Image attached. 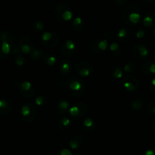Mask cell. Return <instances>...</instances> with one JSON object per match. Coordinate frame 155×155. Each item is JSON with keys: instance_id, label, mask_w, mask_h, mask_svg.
<instances>
[{"instance_id": "8fae6325", "label": "cell", "mask_w": 155, "mask_h": 155, "mask_svg": "<svg viewBox=\"0 0 155 155\" xmlns=\"http://www.w3.org/2000/svg\"><path fill=\"white\" fill-rule=\"evenodd\" d=\"M18 91L23 97L31 98L35 94V89L33 85L28 81H23L18 85Z\"/></svg>"}, {"instance_id": "7c38bea8", "label": "cell", "mask_w": 155, "mask_h": 155, "mask_svg": "<svg viewBox=\"0 0 155 155\" xmlns=\"http://www.w3.org/2000/svg\"><path fill=\"white\" fill-rule=\"evenodd\" d=\"M132 53L135 58L138 59V60H145L149 55V50L147 49L145 45L139 43L134 45Z\"/></svg>"}, {"instance_id": "d6a6232c", "label": "cell", "mask_w": 155, "mask_h": 155, "mask_svg": "<svg viewBox=\"0 0 155 155\" xmlns=\"http://www.w3.org/2000/svg\"><path fill=\"white\" fill-rule=\"evenodd\" d=\"M35 104L38 106H43L47 104V98L44 95H39L35 98Z\"/></svg>"}, {"instance_id": "ab89813d", "label": "cell", "mask_w": 155, "mask_h": 155, "mask_svg": "<svg viewBox=\"0 0 155 155\" xmlns=\"http://www.w3.org/2000/svg\"><path fill=\"white\" fill-rule=\"evenodd\" d=\"M6 57H7V55H6L4 52H3L2 48V42H0V60L5 59Z\"/></svg>"}, {"instance_id": "74e56055", "label": "cell", "mask_w": 155, "mask_h": 155, "mask_svg": "<svg viewBox=\"0 0 155 155\" xmlns=\"http://www.w3.org/2000/svg\"><path fill=\"white\" fill-rule=\"evenodd\" d=\"M150 92L155 95V77L151 80V81H150Z\"/></svg>"}, {"instance_id": "e575fe53", "label": "cell", "mask_w": 155, "mask_h": 155, "mask_svg": "<svg viewBox=\"0 0 155 155\" xmlns=\"http://www.w3.org/2000/svg\"><path fill=\"white\" fill-rule=\"evenodd\" d=\"M103 37L106 40L108 41V42H110V41H112V38H113V32L111 31V30H107L103 34Z\"/></svg>"}, {"instance_id": "60d3db41", "label": "cell", "mask_w": 155, "mask_h": 155, "mask_svg": "<svg viewBox=\"0 0 155 155\" xmlns=\"http://www.w3.org/2000/svg\"><path fill=\"white\" fill-rule=\"evenodd\" d=\"M128 0H115V3L119 6H123L126 4Z\"/></svg>"}, {"instance_id": "603a6c76", "label": "cell", "mask_w": 155, "mask_h": 155, "mask_svg": "<svg viewBox=\"0 0 155 155\" xmlns=\"http://www.w3.org/2000/svg\"><path fill=\"white\" fill-rule=\"evenodd\" d=\"M83 129L88 133H92L96 130L97 124L96 122L91 118H86L83 121Z\"/></svg>"}, {"instance_id": "8992f818", "label": "cell", "mask_w": 155, "mask_h": 155, "mask_svg": "<svg viewBox=\"0 0 155 155\" xmlns=\"http://www.w3.org/2000/svg\"><path fill=\"white\" fill-rule=\"evenodd\" d=\"M41 43L47 48H54L59 43V37L55 32H45L40 38Z\"/></svg>"}, {"instance_id": "f6af8a7d", "label": "cell", "mask_w": 155, "mask_h": 155, "mask_svg": "<svg viewBox=\"0 0 155 155\" xmlns=\"http://www.w3.org/2000/svg\"><path fill=\"white\" fill-rule=\"evenodd\" d=\"M145 1H147V2H153L155 0H145Z\"/></svg>"}, {"instance_id": "d590c367", "label": "cell", "mask_w": 155, "mask_h": 155, "mask_svg": "<svg viewBox=\"0 0 155 155\" xmlns=\"http://www.w3.org/2000/svg\"><path fill=\"white\" fill-rule=\"evenodd\" d=\"M56 155H73L71 151L67 148H62V149L58 151Z\"/></svg>"}, {"instance_id": "f1b7e54d", "label": "cell", "mask_w": 155, "mask_h": 155, "mask_svg": "<svg viewBox=\"0 0 155 155\" xmlns=\"http://www.w3.org/2000/svg\"><path fill=\"white\" fill-rule=\"evenodd\" d=\"M43 51L41 48H38V47H35V48H33V51L31 52V54H30V58H31L33 61H39L43 60Z\"/></svg>"}, {"instance_id": "9a60e30c", "label": "cell", "mask_w": 155, "mask_h": 155, "mask_svg": "<svg viewBox=\"0 0 155 155\" xmlns=\"http://www.w3.org/2000/svg\"><path fill=\"white\" fill-rule=\"evenodd\" d=\"M0 40L1 42H8L11 45V47L17 45V39L15 35L10 32L5 31V30L0 31Z\"/></svg>"}, {"instance_id": "3957f363", "label": "cell", "mask_w": 155, "mask_h": 155, "mask_svg": "<svg viewBox=\"0 0 155 155\" xmlns=\"http://www.w3.org/2000/svg\"><path fill=\"white\" fill-rule=\"evenodd\" d=\"M38 110L35 104L32 103H26L21 107V117L25 122L32 123L37 117Z\"/></svg>"}, {"instance_id": "e0dca14e", "label": "cell", "mask_w": 155, "mask_h": 155, "mask_svg": "<svg viewBox=\"0 0 155 155\" xmlns=\"http://www.w3.org/2000/svg\"><path fill=\"white\" fill-rule=\"evenodd\" d=\"M132 36V33L129 29L128 28H122L119 30L117 33V39L119 42H125L131 39Z\"/></svg>"}, {"instance_id": "52a82bcc", "label": "cell", "mask_w": 155, "mask_h": 155, "mask_svg": "<svg viewBox=\"0 0 155 155\" xmlns=\"http://www.w3.org/2000/svg\"><path fill=\"white\" fill-rule=\"evenodd\" d=\"M122 83L125 89L129 92H136L140 87L139 80L132 74L124 76L122 80Z\"/></svg>"}, {"instance_id": "ba28073f", "label": "cell", "mask_w": 155, "mask_h": 155, "mask_svg": "<svg viewBox=\"0 0 155 155\" xmlns=\"http://www.w3.org/2000/svg\"><path fill=\"white\" fill-rule=\"evenodd\" d=\"M74 71L80 77H88L93 74L94 68L91 64L84 61H80L76 64Z\"/></svg>"}, {"instance_id": "83f0119b", "label": "cell", "mask_w": 155, "mask_h": 155, "mask_svg": "<svg viewBox=\"0 0 155 155\" xmlns=\"http://www.w3.org/2000/svg\"><path fill=\"white\" fill-rule=\"evenodd\" d=\"M43 61L44 63L46 65L50 67L54 66L55 64L57 62V58L53 54H44L43 57Z\"/></svg>"}, {"instance_id": "44dd1931", "label": "cell", "mask_w": 155, "mask_h": 155, "mask_svg": "<svg viewBox=\"0 0 155 155\" xmlns=\"http://www.w3.org/2000/svg\"><path fill=\"white\" fill-rule=\"evenodd\" d=\"M69 102L67 100L60 99L58 101L57 106H56L58 114L60 115H64L65 114H66L68 110H69Z\"/></svg>"}, {"instance_id": "ac0fdd59", "label": "cell", "mask_w": 155, "mask_h": 155, "mask_svg": "<svg viewBox=\"0 0 155 155\" xmlns=\"http://www.w3.org/2000/svg\"><path fill=\"white\" fill-rule=\"evenodd\" d=\"M83 142L84 140L81 136H78V135H76V136H72L69 142H68V145H69V147L71 148V149L78 150L82 146Z\"/></svg>"}, {"instance_id": "d4e9b609", "label": "cell", "mask_w": 155, "mask_h": 155, "mask_svg": "<svg viewBox=\"0 0 155 155\" xmlns=\"http://www.w3.org/2000/svg\"><path fill=\"white\" fill-rule=\"evenodd\" d=\"M109 52L113 57H119L122 54V48L119 44L116 42H113L109 45Z\"/></svg>"}, {"instance_id": "4316f807", "label": "cell", "mask_w": 155, "mask_h": 155, "mask_svg": "<svg viewBox=\"0 0 155 155\" xmlns=\"http://www.w3.org/2000/svg\"><path fill=\"white\" fill-rule=\"evenodd\" d=\"M109 74L112 78L115 79H120L122 78L123 71L122 69L118 65H114L109 70Z\"/></svg>"}, {"instance_id": "484cf974", "label": "cell", "mask_w": 155, "mask_h": 155, "mask_svg": "<svg viewBox=\"0 0 155 155\" xmlns=\"http://www.w3.org/2000/svg\"><path fill=\"white\" fill-rule=\"evenodd\" d=\"M25 58L23 56L22 53L16 54L14 56V64L17 69H21L25 65Z\"/></svg>"}, {"instance_id": "8d00e7d4", "label": "cell", "mask_w": 155, "mask_h": 155, "mask_svg": "<svg viewBox=\"0 0 155 155\" xmlns=\"http://www.w3.org/2000/svg\"><path fill=\"white\" fill-rule=\"evenodd\" d=\"M144 35H145V32H144V30H143V29H139V30H137V32L135 33V36H136V38H138V39H141V38L144 37Z\"/></svg>"}, {"instance_id": "f35d334b", "label": "cell", "mask_w": 155, "mask_h": 155, "mask_svg": "<svg viewBox=\"0 0 155 155\" xmlns=\"http://www.w3.org/2000/svg\"><path fill=\"white\" fill-rule=\"evenodd\" d=\"M142 155H155V150L147 149L143 153Z\"/></svg>"}, {"instance_id": "2e32d148", "label": "cell", "mask_w": 155, "mask_h": 155, "mask_svg": "<svg viewBox=\"0 0 155 155\" xmlns=\"http://www.w3.org/2000/svg\"><path fill=\"white\" fill-rule=\"evenodd\" d=\"M141 71L145 75L153 76L155 74V61H147L141 66Z\"/></svg>"}, {"instance_id": "30bf717a", "label": "cell", "mask_w": 155, "mask_h": 155, "mask_svg": "<svg viewBox=\"0 0 155 155\" xmlns=\"http://www.w3.org/2000/svg\"><path fill=\"white\" fill-rule=\"evenodd\" d=\"M108 48V41L105 39H97L90 44V49L97 54H102Z\"/></svg>"}, {"instance_id": "bcb514c9", "label": "cell", "mask_w": 155, "mask_h": 155, "mask_svg": "<svg viewBox=\"0 0 155 155\" xmlns=\"http://www.w3.org/2000/svg\"><path fill=\"white\" fill-rule=\"evenodd\" d=\"M19 1H23V0H19Z\"/></svg>"}, {"instance_id": "5b68a950", "label": "cell", "mask_w": 155, "mask_h": 155, "mask_svg": "<svg viewBox=\"0 0 155 155\" xmlns=\"http://www.w3.org/2000/svg\"><path fill=\"white\" fill-rule=\"evenodd\" d=\"M88 107L85 103L77 102L69 108V114L74 120H80L87 114Z\"/></svg>"}, {"instance_id": "4fadbf2b", "label": "cell", "mask_w": 155, "mask_h": 155, "mask_svg": "<svg viewBox=\"0 0 155 155\" xmlns=\"http://www.w3.org/2000/svg\"><path fill=\"white\" fill-rule=\"evenodd\" d=\"M76 51V45L72 40L65 41L61 47V53L65 58H71Z\"/></svg>"}, {"instance_id": "5bb4252c", "label": "cell", "mask_w": 155, "mask_h": 155, "mask_svg": "<svg viewBox=\"0 0 155 155\" xmlns=\"http://www.w3.org/2000/svg\"><path fill=\"white\" fill-rule=\"evenodd\" d=\"M59 73L62 77H68L72 71V62L68 59L61 61L59 66Z\"/></svg>"}, {"instance_id": "7a4b0ae2", "label": "cell", "mask_w": 155, "mask_h": 155, "mask_svg": "<svg viewBox=\"0 0 155 155\" xmlns=\"http://www.w3.org/2000/svg\"><path fill=\"white\" fill-rule=\"evenodd\" d=\"M122 17L123 21L127 25L130 27L135 25L141 20L139 8L135 5H129L123 10Z\"/></svg>"}, {"instance_id": "6da1fadb", "label": "cell", "mask_w": 155, "mask_h": 155, "mask_svg": "<svg viewBox=\"0 0 155 155\" xmlns=\"http://www.w3.org/2000/svg\"><path fill=\"white\" fill-rule=\"evenodd\" d=\"M65 87L70 95L74 97L80 98L84 95V82L80 77H71L67 79L65 81Z\"/></svg>"}, {"instance_id": "cb8c5ba5", "label": "cell", "mask_w": 155, "mask_h": 155, "mask_svg": "<svg viewBox=\"0 0 155 155\" xmlns=\"http://www.w3.org/2000/svg\"><path fill=\"white\" fill-rule=\"evenodd\" d=\"M145 101L143 98H137L131 101L130 105L132 110L138 111V110H141L144 109V107H145Z\"/></svg>"}, {"instance_id": "ee69618b", "label": "cell", "mask_w": 155, "mask_h": 155, "mask_svg": "<svg viewBox=\"0 0 155 155\" xmlns=\"http://www.w3.org/2000/svg\"><path fill=\"white\" fill-rule=\"evenodd\" d=\"M74 155H84L83 154V153H81V152H78V153H76L75 154H74Z\"/></svg>"}, {"instance_id": "836d02e7", "label": "cell", "mask_w": 155, "mask_h": 155, "mask_svg": "<svg viewBox=\"0 0 155 155\" xmlns=\"http://www.w3.org/2000/svg\"><path fill=\"white\" fill-rule=\"evenodd\" d=\"M147 110L150 114L155 115V100H152L147 104Z\"/></svg>"}, {"instance_id": "7402d4cb", "label": "cell", "mask_w": 155, "mask_h": 155, "mask_svg": "<svg viewBox=\"0 0 155 155\" xmlns=\"http://www.w3.org/2000/svg\"><path fill=\"white\" fill-rule=\"evenodd\" d=\"M143 24L145 27L150 28L155 25V13L154 12H148L143 18Z\"/></svg>"}, {"instance_id": "4dcf8cb0", "label": "cell", "mask_w": 155, "mask_h": 155, "mask_svg": "<svg viewBox=\"0 0 155 155\" xmlns=\"http://www.w3.org/2000/svg\"><path fill=\"white\" fill-rule=\"evenodd\" d=\"M123 70H124L125 72L127 73L128 74H134V73L136 71V65L135 64L134 62L129 61L124 65Z\"/></svg>"}, {"instance_id": "d6986e66", "label": "cell", "mask_w": 155, "mask_h": 155, "mask_svg": "<svg viewBox=\"0 0 155 155\" xmlns=\"http://www.w3.org/2000/svg\"><path fill=\"white\" fill-rule=\"evenodd\" d=\"M12 109V104L10 101L0 99V115H7Z\"/></svg>"}, {"instance_id": "7bdbcfd3", "label": "cell", "mask_w": 155, "mask_h": 155, "mask_svg": "<svg viewBox=\"0 0 155 155\" xmlns=\"http://www.w3.org/2000/svg\"><path fill=\"white\" fill-rule=\"evenodd\" d=\"M152 33H153V37L155 38V27H154V28H153V31H152Z\"/></svg>"}, {"instance_id": "1f68e13d", "label": "cell", "mask_w": 155, "mask_h": 155, "mask_svg": "<svg viewBox=\"0 0 155 155\" xmlns=\"http://www.w3.org/2000/svg\"><path fill=\"white\" fill-rule=\"evenodd\" d=\"M32 29L35 32L40 33L44 30V24L40 21H36L32 24Z\"/></svg>"}, {"instance_id": "f546056e", "label": "cell", "mask_w": 155, "mask_h": 155, "mask_svg": "<svg viewBox=\"0 0 155 155\" xmlns=\"http://www.w3.org/2000/svg\"><path fill=\"white\" fill-rule=\"evenodd\" d=\"M71 120L69 119L67 117H62V119L59 120V123H58V126H59V128L60 130H68L70 127H71Z\"/></svg>"}, {"instance_id": "ffe728a7", "label": "cell", "mask_w": 155, "mask_h": 155, "mask_svg": "<svg viewBox=\"0 0 155 155\" xmlns=\"http://www.w3.org/2000/svg\"><path fill=\"white\" fill-rule=\"evenodd\" d=\"M71 28L75 32L83 31L84 28V23L81 17H76L71 21Z\"/></svg>"}, {"instance_id": "277c9868", "label": "cell", "mask_w": 155, "mask_h": 155, "mask_svg": "<svg viewBox=\"0 0 155 155\" xmlns=\"http://www.w3.org/2000/svg\"><path fill=\"white\" fill-rule=\"evenodd\" d=\"M54 15L59 21H69L72 18V12L67 5L59 3L54 9Z\"/></svg>"}, {"instance_id": "b9f144b4", "label": "cell", "mask_w": 155, "mask_h": 155, "mask_svg": "<svg viewBox=\"0 0 155 155\" xmlns=\"http://www.w3.org/2000/svg\"><path fill=\"white\" fill-rule=\"evenodd\" d=\"M150 127H151V130L155 133V120L151 123V126H150Z\"/></svg>"}, {"instance_id": "9c48e42d", "label": "cell", "mask_w": 155, "mask_h": 155, "mask_svg": "<svg viewBox=\"0 0 155 155\" xmlns=\"http://www.w3.org/2000/svg\"><path fill=\"white\" fill-rule=\"evenodd\" d=\"M18 46L21 52L24 54H30L35 48L33 41L28 36H22L18 42Z\"/></svg>"}]
</instances>
